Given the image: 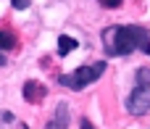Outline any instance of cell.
<instances>
[{
	"label": "cell",
	"instance_id": "cell-8",
	"mask_svg": "<svg viewBox=\"0 0 150 129\" xmlns=\"http://www.w3.org/2000/svg\"><path fill=\"white\" fill-rule=\"evenodd\" d=\"M121 3H124V0H103V5H105V8H119Z\"/></svg>",
	"mask_w": 150,
	"mask_h": 129
},
{
	"label": "cell",
	"instance_id": "cell-11",
	"mask_svg": "<svg viewBox=\"0 0 150 129\" xmlns=\"http://www.w3.org/2000/svg\"><path fill=\"white\" fill-rule=\"evenodd\" d=\"M0 66H5V55L3 53H0Z\"/></svg>",
	"mask_w": 150,
	"mask_h": 129
},
{
	"label": "cell",
	"instance_id": "cell-4",
	"mask_svg": "<svg viewBox=\"0 0 150 129\" xmlns=\"http://www.w3.org/2000/svg\"><path fill=\"white\" fill-rule=\"evenodd\" d=\"M45 95H47V87H45V84H40V82H34V79L24 84V100H26V103H40Z\"/></svg>",
	"mask_w": 150,
	"mask_h": 129
},
{
	"label": "cell",
	"instance_id": "cell-5",
	"mask_svg": "<svg viewBox=\"0 0 150 129\" xmlns=\"http://www.w3.org/2000/svg\"><path fill=\"white\" fill-rule=\"evenodd\" d=\"M47 129H69V106H66V103H58L55 116H53V121L47 124Z\"/></svg>",
	"mask_w": 150,
	"mask_h": 129
},
{
	"label": "cell",
	"instance_id": "cell-2",
	"mask_svg": "<svg viewBox=\"0 0 150 129\" xmlns=\"http://www.w3.org/2000/svg\"><path fill=\"white\" fill-rule=\"evenodd\" d=\"M127 111L134 116H142L150 111V69H137V87L127 98Z\"/></svg>",
	"mask_w": 150,
	"mask_h": 129
},
{
	"label": "cell",
	"instance_id": "cell-3",
	"mask_svg": "<svg viewBox=\"0 0 150 129\" xmlns=\"http://www.w3.org/2000/svg\"><path fill=\"white\" fill-rule=\"evenodd\" d=\"M103 71H105V61H95V63H90V66H79L74 74L58 77V84H63V87H69V90H84V87H90L95 79H100Z\"/></svg>",
	"mask_w": 150,
	"mask_h": 129
},
{
	"label": "cell",
	"instance_id": "cell-9",
	"mask_svg": "<svg viewBox=\"0 0 150 129\" xmlns=\"http://www.w3.org/2000/svg\"><path fill=\"white\" fill-rule=\"evenodd\" d=\"M29 5V0H13V8H18V11H24Z\"/></svg>",
	"mask_w": 150,
	"mask_h": 129
},
{
	"label": "cell",
	"instance_id": "cell-6",
	"mask_svg": "<svg viewBox=\"0 0 150 129\" xmlns=\"http://www.w3.org/2000/svg\"><path fill=\"white\" fill-rule=\"evenodd\" d=\"M71 50H76V40L61 34V37H58V55H69Z\"/></svg>",
	"mask_w": 150,
	"mask_h": 129
},
{
	"label": "cell",
	"instance_id": "cell-10",
	"mask_svg": "<svg viewBox=\"0 0 150 129\" xmlns=\"http://www.w3.org/2000/svg\"><path fill=\"white\" fill-rule=\"evenodd\" d=\"M82 129H95V127L90 124V119H82Z\"/></svg>",
	"mask_w": 150,
	"mask_h": 129
},
{
	"label": "cell",
	"instance_id": "cell-7",
	"mask_svg": "<svg viewBox=\"0 0 150 129\" xmlns=\"http://www.w3.org/2000/svg\"><path fill=\"white\" fill-rule=\"evenodd\" d=\"M16 45H18L16 34H13V32H8V29H0V50H13Z\"/></svg>",
	"mask_w": 150,
	"mask_h": 129
},
{
	"label": "cell",
	"instance_id": "cell-1",
	"mask_svg": "<svg viewBox=\"0 0 150 129\" xmlns=\"http://www.w3.org/2000/svg\"><path fill=\"white\" fill-rule=\"evenodd\" d=\"M108 55H127L132 50L150 53V32L142 26H111L103 32Z\"/></svg>",
	"mask_w": 150,
	"mask_h": 129
}]
</instances>
